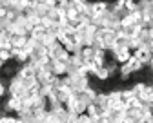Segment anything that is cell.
Segmentation results:
<instances>
[{"label": "cell", "mask_w": 153, "mask_h": 123, "mask_svg": "<svg viewBox=\"0 0 153 123\" xmlns=\"http://www.w3.org/2000/svg\"><path fill=\"white\" fill-rule=\"evenodd\" d=\"M131 54L135 56V58H137L139 62H142V65H144V67H146V65L149 64V60L153 58V53H151V51H149L148 47H139L137 51H133Z\"/></svg>", "instance_id": "obj_1"}, {"label": "cell", "mask_w": 153, "mask_h": 123, "mask_svg": "<svg viewBox=\"0 0 153 123\" xmlns=\"http://www.w3.org/2000/svg\"><path fill=\"white\" fill-rule=\"evenodd\" d=\"M91 6H93V15H102L104 11H108L109 2L108 0H91Z\"/></svg>", "instance_id": "obj_2"}, {"label": "cell", "mask_w": 153, "mask_h": 123, "mask_svg": "<svg viewBox=\"0 0 153 123\" xmlns=\"http://www.w3.org/2000/svg\"><path fill=\"white\" fill-rule=\"evenodd\" d=\"M126 64H128V67L131 69V72H139V71L144 67V65H142V62H139V60H137L135 56H133V54L129 56V60L126 62Z\"/></svg>", "instance_id": "obj_3"}, {"label": "cell", "mask_w": 153, "mask_h": 123, "mask_svg": "<svg viewBox=\"0 0 153 123\" xmlns=\"http://www.w3.org/2000/svg\"><path fill=\"white\" fill-rule=\"evenodd\" d=\"M53 74H56V76H64V74H66V64H64V62H56V60H55Z\"/></svg>", "instance_id": "obj_4"}, {"label": "cell", "mask_w": 153, "mask_h": 123, "mask_svg": "<svg viewBox=\"0 0 153 123\" xmlns=\"http://www.w3.org/2000/svg\"><path fill=\"white\" fill-rule=\"evenodd\" d=\"M80 54H82L84 62H86V60H93V58H95V47H89V45H86V47H82Z\"/></svg>", "instance_id": "obj_5"}, {"label": "cell", "mask_w": 153, "mask_h": 123, "mask_svg": "<svg viewBox=\"0 0 153 123\" xmlns=\"http://www.w3.org/2000/svg\"><path fill=\"white\" fill-rule=\"evenodd\" d=\"M95 78H99L100 81H106L111 74H109V71L106 69V67H100V69H97V71H95V74H93Z\"/></svg>", "instance_id": "obj_6"}, {"label": "cell", "mask_w": 153, "mask_h": 123, "mask_svg": "<svg viewBox=\"0 0 153 123\" xmlns=\"http://www.w3.org/2000/svg\"><path fill=\"white\" fill-rule=\"evenodd\" d=\"M0 60L4 62H9V60H13V56H11V51H7V49H0Z\"/></svg>", "instance_id": "obj_7"}, {"label": "cell", "mask_w": 153, "mask_h": 123, "mask_svg": "<svg viewBox=\"0 0 153 123\" xmlns=\"http://www.w3.org/2000/svg\"><path fill=\"white\" fill-rule=\"evenodd\" d=\"M2 67H4V62H2V60H0V69H2Z\"/></svg>", "instance_id": "obj_8"}]
</instances>
